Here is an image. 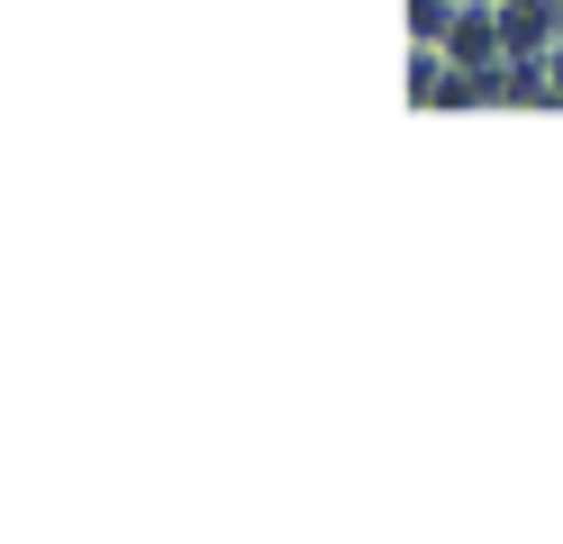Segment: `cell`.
<instances>
[{"instance_id": "1", "label": "cell", "mask_w": 563, "mask_h": 544, "mask_svg": "<svg viewBox=\"0 0 563 544\" xmlns=\"http://www.w3.org/2000/svg\"><path fill=\"white\" fill-rule=\"evenodd\" d=\"M445 55L454 64H509V36H500V0H464L445 27Z\"/></svg>"}, {"instance_id": "2", "label": "cell", "mask_w": 563, "mask_h": 544, "mask_svg": "<svg viewBox=\"0 0 563 544\" xmlns=\"http://www.w3.org/2000/svg\"><path fill=\"white\" fill-rule=\"evenodd\" d=\"M464 0H409V46H445V27Z\"/></svg>"}, {"instance_id": "3", "label": "cell", "mask_w": 563, "mask_h": 544, "mask_svg": "<svg viewBox=\"0 0 563 544\" xmlns=\"http://www.w3.org/2000/svg\"><path fill=\"white\" fill-rule=\"evenodd\" d=\"M545 73H554V100H563V36H554V55H545Z\"/></svg>"}]
</instances>
